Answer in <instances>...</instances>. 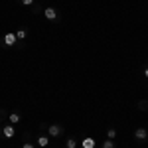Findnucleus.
I'll list each match as a JSON object with an SVG mask.
<instances>
[{"instance_id":"obj_1","label":"nucleus","mask_w":148,"mask_h":148,"mask_svg":"<svg viewBox=\"0 0 148 148\" xmlns=\"http://www.w3.org/2000/svg\"><path fill=\"white\" fill-rule=\"evenodd\" d=\"M16 44H18V36H16V32H6L4 38H2V46L4 47H14Z\"/></svg>"},{"instance_id":"obj_2","label":"nucleus","mask_w":148,"mask_h":148,"mask_svg":"<svg viewBox=\"0 0 148 148\" xmlns=\"http://www.w3.org/2000/svg\"><path fill=\"white\" fill-rule=\"evenodd\" d=\"M14 134H16V126L10 125V123H6L2 126V130H0V138H6V140L14 138Z\"/></svg>"},{"instance_id":"obj_3","label":"nucleus","mask_w":148,"mask_h":148,"mask_svg":"<svg viewBox=\"0 0 148 148\" xmlns=\"http://www.w3.org/2000/svg\"><path fill=\"white\" fill-rule=\"evenodd\" d=\"M61 134H63V126L61 125L53 123V125L47 126V136L49 138H57V136H61Z\"/></svg>"},{"instance_id":"obj_4","label":"nucleus","mask_w":148,"mask_h":148,"mask_svg":"<svg viewBox=\"0 0 148 148\" xmlns=\"http://www.w3.org/2000/svg\"><path fill=\"white\" fill-rule=\"evenodd\" d=\"M134 140H136L138 144L146 142V140H148V128H144V126H138L136 130H134Z\"/></svg>"},{"instance_id":"obj_5","label":"nucleus","mask_w":148,"mask_h":148,"mask_svg":"<svg viewBox=\"0 0 148 148\" xmlns=\"http://www.w3.org/2000/svg\"><path fill=\"white\" fill-rule=\"evenodd\" d=\"M44 16H46V20H49V22H57V20H59V12H57L53 6L44 8Z\"/></svg>"},{"instance_id":"obj_6","label":"nucleus","mask_w":148,"mask_h":148,"mask_svg":"<svg viewBox=\"0 0 148 148\" xmlns=\"http://www.w3.org/2000/svg\"><path fill=\"white\" fill-rule=\"evenodd\" d=\"M81 148H97V142H95V138L87 136L81 140Z\"/></svg>"},{"instance_id":"obj_7","label":"nucleus","mask_w":148,"mask_h":148,"mask_svg":"<svg viewBox=\"0 0 148 148\" xmlns=\"http://www.w3.org/2000/svg\"><path fill=\"white\" fill-rule=\"evenodd\" d=\"M16 36H18V44H24V40L28 38V30L26 28H18L16 30Z\"/></svg>"},{"instance_id":"obj_8","label":"nucleus","mask_w":148,"mask_h":148,"mask_svg":"<svg viewBox=\"0 0 148 148\" xmlns=\"http://www.w3.org/2000/svg\"><path fill=\"white\" fill-rule=\"evenodd\" d=\"M20 121H22V114L20 113H10L8 114V123H10V125H18Z\"/></svg>"},{"instance_id":"obj_9","label":"nucleus","mask_w":148,"mask_h":148,"mask_svg":"<svg viewBox=\"0 0 148 148\" xmlns=\"http://www.w3.org/2000/svg\"><path fill=\"white\" fill-rule=\"evenodd\" d=\"M47 144H49V136H47V134H40V136H38V146L46 148Z\"/></svg>"},{"instance_id":"obj_10","label":"nucleus","mask_w":148,"mask_h":148,"mask_svg":"<svg viewBox=\"0 0 148 148\" xmlns=\"http://www.w3.org/2000/svg\"><path fill=\"white\" fill-rule=\"evenodd\" d=\"M77 146H79V142H77L75 136H67L65 138V148H77Z\"/></svg>"},{"instance_id":"obj_11","label":"nucleus","mask_w":148,"mask_h":148,"mask_svg":"<svg viewBox=\"0 0 148 148\" xmlns=\"http://www.w3.org/2000/svg\"><path fill=\"white\" fill-rule=\"evenodd\" d=\"M24 138H26V140H24L22 148H36V144H34V142H32V140H30V134H28V132L24 134Z\"/></svg>"},{"instance_id":"obj_12","label":"nucleus","mask_w":148,"mask_h":148,"mask_svg":"<svg viewBox=\"0 0 148 148\" xmlns=\"http://www.w3.org/2000/svg\"><path fill=\"white\" fill-rule=\"evenodd\" d=\"M101 148H116V142H114L113 138H107V140L101 144Z\"/></svg>"},{"instance_id":"obj_13","label":"nucleus","mask_w":148,"mask_h":148,"mask_svg":"<svg viewBox=\"0 0 148 148\" xmlns=\"http://www.w3.org/2000/svg\"><path fill=\"white\" fill-rule=\"evenodd\" d=\"M138 111H148V101L146 99H140V101H138Z\"/></svg>"},{"instance_id":"obj_14","label":"nucleus","mask_w":148,"mask_h":148,"mask_svg":"<svg viewBox=\"0 0 148 148\" xmlns=\"http://www.w3.org/2000/svg\"><path fill=\"white\" fill-rule=\"evenodd\" d=\"M107 138H116V128H109V130H107Z\"/></svg>"},{"instance_id":"obj_15","label":"nucleus","mask_w":148,"mask_h":148,"mask_svg":"<svg viewBox=\"0 0 148 148\" xmlns=\"http://www.w3.org/2000/svg\"><path fill=\"white\" fill-rule=\"evenodd\" d=\"M18 4H22V6H34L36 0H18Z\"/></svg>"},{"instance_id":"obj_16","label":"nucleus","mask_w":148,"mask_h":148,"mask_svg":"<svg viewBox=\"0 0 148 148\" xmlns=\"http://www.w3.org/2000/svg\"><path fill=\"white\" fill-rule=\"evenodd\" d=\"M4 119H6V113H4V111H2V109H0V123H2V121H4Z\"/></svg>"},{"instance_id":"obj_17","label":"nucleus","mask_w":148,"mask_h":148,"mask_svg":"<svg viewBox=\"0 0 148 148\" xmlns=\"http://www.w3.org/2000/svg\"><path fill=\"white\" fill-rule=\"evenodd\" d=\"M142 73H144V77H146V79H148V65H146V67H144V71H142Z\"/></svg>"}]
</instances>
